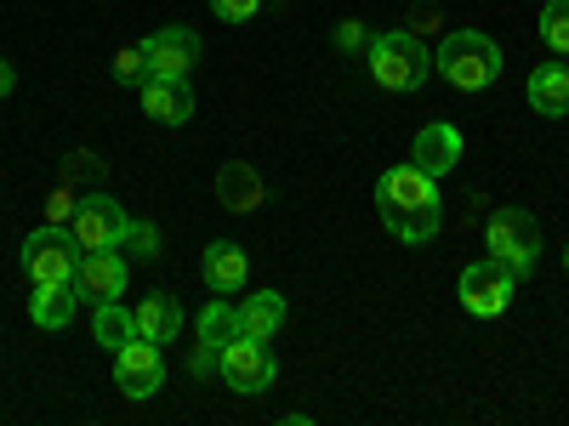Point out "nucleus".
<instances>
[{
  "label": "nucleus",
  "instance_id": "15",
  "mask_svg": "<svg viewBox=\"0 0 569 426\" xmlns=\"http://www.w3.org/2000/svg\"><path fill=\"white\" fill-rule=\"evenodd\" d=\"M137 336H149V342H171V336H182V302L171 296V291H149L137 307Z\"/></svg>",
  "mask_w": 569,
  "mask_h": 426
},
{
  "label": "nucleus",
  "instance_id": "1",
  "mask_svg": "<svg viewBox=\"0 0 569 426\" xmlns=\"http://www.w3.org/2000/svg\"><path fill=\"white\" fill-rule=\"evenodd\" d=\"M376 216L393 233L399 245H427L439 233V216H445V200H439V176H427L421 165H393L376 182Z\"/></svg>",
  "mask_w": 569,
  "mask_h": 426
},
{
  "label": "nucleus",
  "instance_id": "19",
  "mask_svg": "<svg viewBox=\"0 0 569 426\" xmlns=\"http://www.w3.org/2000/svg\"><path fill=\"white\" fill-rule=\"evenodd\" d=\"M80 296H74V284H34V296H29V318L40 329H63L74 318Z\"/></svg>",
  "mask_w": 569,
  "mask_h": 426
},
{
  "label": "nucleus",
  "instance_id": "31",
  "mask_svg": "<svg viewBox=\"0 0 569 426\" xmlns=\"http://www.w3.org/2000/svg\"><path fill=\"white\" fill-rule=\"evenodd\" d=\"M12 85H18V69H12L7 58H0V98H7V91H12Z\"/></svg>",
  "mask_w": 569,
  "mask_h": 426
},
{
  "label": "nucleus",
  "instance_id": "6",
  "mask_svg": "<svg viewBox=\"0 0 569 426\" xmlns=\"http://www.w3.org/2000/svg\"><path fill=\"white\" fill-rule=\"evenodd\" d=\"M74 262H80V245H74V233L58 227V222L34 227L29 240H23V273L34 284H69L74 278Z\"/></svg>",
  "mask_w": 569,
  "mask_h": 426
},
{
  "label": "nucleus",
  "instance_id": "13",
  "mask_svg": "<svg viewBox=\"0 0 569 426\" xmlns=\"http://www.w3.org/2000/svg\"><path fill=\"white\" fill-rule=\"evenodd\" d=\"M456 160H461V131H456V125L433 120V125H421V131H416V142H410V165H421L427 176H445V171H456Z\"/></svg>",
  "mask_w": 569,
  "mask_h": 426
},
{
  "label": "nucleus",
  "instance_id": "9",
  "mask_svg": "<svg viewBox=\"0 0 569 426\" xmlns=\"http://www.w3.org/2000/svg\"><path fill=\"white\" fill-rule=\"evenodd\" d=\"M114 382L126 398H154L166 387V358H160V342L149 336H131L120 353H114Z\"/></svg>",
  "mask_w": 569,
  "mask_h": 426
},
{
  "label": "nucleus",
  "instance_id": "11",
  "mask_svg": "<svg viewBox=\"0 0 569 426\" xmlns=\"http://www.w3.org/2000/svg\"><path fill=\"white\" fill-rule=\"evenodd\" d=\"M142 45H149V74H166V80H188V74H194V63H200V34L182 29V23L149 34Z\"/></svg>",
  "mask_w": 569,
  "mask_h": 426
},
{
  "label": "nucleus",
  "instance_id": "2",
  "mask_svg": "<svg viewBox=\"0 0 569 426\" xmlns=\"http://www.w3.org/2000/svg\"><path fill=\"white\" fill-rule=\"evenodd\" d=\"M433 69L456 85V91H485L501 74V45L485 29H450L433 52Z\"/></svg>",
  "mask_w": 569,
  "mask_h": 426
},
{
  "label": "nucleus",
  "instance_id": "4",
  "mask_svg": "<svg viewBox=\"0 0 569 426\" xmlns=\"http://www.w3.org/2000/svg\"><path fill=\"white\" fill-rule=\"evenodd\" d=\"M485 245H490L496 262L512 267L518 284H525V278L536 273V262H541V222H536L525 205H501V211H490V222H485Z\"/></svg>",
  "mask_w": 569,
  "mask_h": 426
},
{
  "label": "nucleus",
  "instance_id": "14",
  "mask_svg": "<svg viewBox=\"0 0 569 426\" xmlns=\"http://www.w3.org/2000/svg\"><path fill=\"white\" fill-rule=\"evenodd\" d=\"M246 278H251V256L233 245V240H211L206 245V284L217 296H233V291H246Z\"/></svg>",
  "mask_w": 569,
  "mask_h": 426
},
{
  "label": "nucleus",
  "instance_id": "12",
  "mask_svg": "<svg viewBox=\"0 0 569 426\" xmlns=\"http://www.w3.org/2000/svg\"><path fill=\"white\" fill-rule=\"evenodd\" d=\"M142 114H149L154 125H188V120H194V85L149 74V80H142Z\"/></svg>",
  "mask_w": 569,
  "mask_h": 426
},
{
  "label": "nucleus",
  "instance_id": "30",
  "mask_svg": "<svg viewBox=\"0 0 569 426\" xmlns=\"http://www.w3.org/2000/svg\"><path fill=\"white\" fill-rule=\"evenodd\" d=\"M427 29H439V12L421 0V7H410V34H427Z\"/></svg>",
  "mask_w": 569,
  "mask_h": 426
},
{
  "label": "nucleus",
  "instance_id": "26",
  "mask_svg": "<svg viewBox=\"0 0 569 426\" xmlns=\"http://www.w3.org/2000/svg\"><path fill=\"white\" fill-rule=\"evenodd\" d=\"M211 12H217L222 23H251V18L262 12V0H211Z\"/></svg>",
  "mask_w": 569,
  "mask_h": 426
},
{
  "label": "nucleus",
  "instance_id": "10",
  "mask_svg": "<svg viewBox=\"0 0 569 426\" xmlns=\"http://www.w3.org/2000/svg\"><path fill=\"white\" fill-rule=\"evenodd\" d=\"M74 296L86 302V307H103V302H120V291H126V262L114 256V251H80V262H74Z\"/></svg>",
  "mask_w": 569,
  "mask_h": 426
},
{
  "label": "nucleus",
  "instance_id": "25",
  "mask_svg": "<svg viewBox=\"0 0 569 426\" xmlns=\"http://www.w3.org/2000/svg\"><path fill=\"white\" fill-rule=\"evenodd\" d=\"M63 176H69V182H91V187H103L109 165H103L98 154H91V149H74V154H69V165H63Z\"/></svg>",
  "mask_w": 569,
  "mask_h": 426
},
{
  "label": "nucleus",
  "instance_id": "5",
  "mask_svg": "<svg viewBox=\"0 0 569 426\" xmlns=\"http://www.w3.org/2000/svg\"><path fill=\"white\" fill-rule=\"evenodd\" d=\"M512 267L507 262H496V256H485V262H467L461 267V284H456V296H461V307L472 313V318H501L507 307H512Z\"/></svg>",
  "mask_w": 569,
  "mask_h": 426
},
{
  "label": "nucleus",
  "instance_id": "8",
  "mask_svg": "<svg viewBox=\"0 0 569 426\" xmlns=\"http://www.w3.org/2000/svg\"><path fill=\"white\" fill-rule=\"evenodd\" d=\"M69 233H74L80 251H114V245L126 240V211H120V200H109L103 187H91V194L80 200V211H74V222H69Z\"/></svg>",
  "mask_w": 569,
  "mask_h": 426
},
{
  "label": "nucleus",
  "instance_id": "20",
  "mask_svg": "<svg viewBox=\"0 0 569 426\" xmlns=\"http://www.w3.org/2000/svg\"><path fill=\"white\" fill-rule=\"evenodd\" d=\"M91 336H98L103 353H120L131 336H137V313L120 307V302H103V307H91Z\"/></svg>",
  "mask_w": 569,
  "mask_h": 426
},
{
  "label": "nucleus",
  "instance_id": "3",
  "mask_svg": "<svg viewBox=\"0 0 569 426\" xmlns=\"http://www.w3.org/2000/svg\"><path fill=\"white\" fill-rule=\"evenodd\" d=\"M365 63H370V80L382 91H416L427 74H433V52L421 45V34L410 29H388L365 45Z\"/></svg>",
  "mask_w": 569,
  "mask_h": 426
},
{
  "label": "nucleus",
  "instance_id": "24",
  "mask_svg": "<svg viewBox=\"0 0 569 426\" xmlns=\"http://www.w3.org/2000/svg\"><path fill=\"white\" fill-rule=\"evenodd\" d=\"M120 245H126V251H131L137 262H154V256L166 251V245H160V227H154V222H126V240H120Z\"/></svg>",
  "mask_w": 569,
  "mask_h": 426
},
{
  "label": "nucleus",
  "instance_id": "22",
  "mask_svg": "<svg viewBox=\"0 0 569 426\" xmlns=\"http://www.w3.org/2000/svg\"><path fill=\"white\" fill-rule=\"evenodd\" d=\"M536 29H541V45L552 58H569V0H547Z\"/></svg>",
  "mask_w": 569,
  "mask_h": 426
},
{
  "label": "nucleus",
  "instance_id": "28",
  "mask_svg": "<svg viewBox=\"0 0 569 426\" xmlns=\"http://www.w3.org/2000/svg\"><path fill=\"white\" fill-rule=\"evenodd\" d=\"M188 369H194V382L217 375V369H222V347H206V342H194V358H188Z\"/></svg>",
  "mask_w": 569,
  "mask_h": 426
},
{
  "label": "nucleus",
  "instance_id": "27",
  "mask_svg": "<svg viewBox=\"0 0 569 426\" xmlns=\"http://www.w3.org/2000/svg\"><path fill=\"white\" fill-rule=\"evenodd\" d=\"M74 211H80V200L69 194V187H58V194L46 200V222H58V227H69V222H74Z\"/></svg>",
  "mask_w": 569,
  "mask_h": 426
},
{
  "label": "nucleus",
  "instance_id": "7",
  "mask_svg": "<svg viewBox=\"0 0 569 426\" xmlns=\"http://www.w3.org/2000/svg\"><path fill=\"white\" fill-rule=\"evenodd\" d=\"M217 375H222L233 393L257 398V393L273 387L279 364H273V347H268V342H257V336H233V342L222 347V369H217Z\"/></svg>",
  "mask_w": 569,
  "mask_h": 426
},
{
  "label": "nucleus",
  "instance_id": "29",
  "mask_svg": "<svg viewBox=\"0 0 569 426\" xmlns=\"http://www.w3.org/2000/svg\"><path fill=\"white\" fill-rule=\"evenodd\" d=\"M337 45H342V52H365V45H370V34H365V23H353V18H348V23L337 29Z\"/></svg>",
  "mask_w": 569,
  "mask_h": 426
},
{
  "label": "nucleus",
  "instance_id": "32",
  "mask_svg": "<svg viewBox=\"0 0 569 426\" xmlns=\"http://www.w3.org/2000/svg\"><path fill=\"white\" fill-rule=\"evenodd\" d=\"M563 273H569V245H563Z\"/></svg>",
  "mask_w": 569,
  "mask_h": 426
},
{
  "label": "nucleus",
  "instance_id": "16",
  "mask_svg": "<svg viewBox=\"0 0 569 426\" xmlns=\"http://www.w3.org/2000/svg\"><path fill=\"white\" fill-rule=\"evenodd\" d=\"M217 200H222L228 211H257V205L268 200L262 171H257V165H246V160H228V165L217 171Z\"/></svg>",
  "mask_w": 569,
  "mask_h": 426
},
{
  "label": "nucleus",
  "instance_id": "18",
  "mask_svg": "<svg viewBox=\"0 0 569 426\" xmlns=\"http://www.w3.org/2000/svg\"><path fill=\"white\" fill-rule=\"evenodd\" d=\"M284 329V296L279 291H251L240 302V336H257V342H273Z\"/></svg>",
  "mask_w": 569,
  "mask_h": 426
},
{
  "label": "nucleus",
  "instance_id": "21",
  "mask_svg": "<svg viewBox=\"0 0 569 426\" xmlns=\"http://www.w3.org/2000/svg\"><path fill=\"white\" fill-rule=\"evenodd\" d=\"M233 336H240V307H228V296L206 302V313H200V342H206V347H228Z\"/></svg>",
  "mask_w": 569,
  "mask_h": 426
},
{
  "label": "nucleus",
  "instance_id": "17",
  "mask_svg": "<svg viewBox=\"0 0 569 426\" xmlns=\"http://www.w3.org/2000/svg\"><path fill=\"white\" fill-rule=\"evenodd\" d=\"M525 98H530L536 114L563 120V114H569V63H541V69L530 74V85H525Z\"/></svg>",
  "mask_w": 569,
  "mask_h": 426
},
{
  "label": "nucleus",
  "instance_id": "23",
  "mask_svg": "<svg viewBox=\"0 0 569 426\" xmlns=\"http://www.w3.org/2000/svg\"><path fill=\"white\" fill-rule=\"evenodd\" d=\"M114 80L120 85H142V80H149V45H120V52H114Z\"/></svg>",
  "mask_w": 569,
  "mask_h": 426
}]
</instances>
